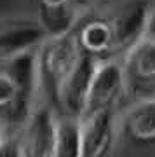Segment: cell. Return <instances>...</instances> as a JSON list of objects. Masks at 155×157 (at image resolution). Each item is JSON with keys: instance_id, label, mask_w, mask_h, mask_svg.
Returning <instances> with one entry per match:
<instances>
[{"instance_id": "6", "label": "cell", "mask_w": 155, "mask_h": 157, "mask_svg": "<svg viewBox=\"0 0 155 157\" xmlns=\"http://www.w3.org/2000/svg\"><path fill=\"white\" fill-rule=\"evenodd\" d=\"M150 4L152 0H119L110 14H106L115 33L117 56L146 35Z\"/></svg>"}, {"instance_id": "1", "label": "cell", "mask_w": 155, "mask_h": 157, "mask_svg": "<svg viewBox=\"0 0 155 157\" xmlns=\"http://www.w3.org/2000/svg\"><path fill=\"white\" fill-rule=\"evenodd\" d=\"M84 52L73 32L49 35L37 49V75L42 101L56 108L61 84L73 70Z\"/></svg>"}, {"instance_id": "11", "label": "cell", "mask_w": 155, "mask_h": 157, "mask_svg": "<svg viewBox=\"0 0 155 157\" xmlns=\"http://www.w3.org/2000/svg\"><path fill=\"white\" fill-rule=\"evenodd\" d=\"M52 157H82L78 119L59 113L58 140H56V148Z\"/></svg>"}, {"instance_id": "14", "label": "cell", "mask_w": 155, "mask_h": 157, "mask_svg": "<svg viewBox=\"0 0 155 157\" xmlns=\"http://www.w3.org/2000/svg\"><path fill=\"white\" fill-rule=\"evenodd\" d=\"M146 35L155 37V0L150 4V14H148V25H146Z\"/></svg>"}, {"instance_id": "10", "label": "cell", "mask_w": 155, "mask_h": 157, "mask_svg": "<svg viewBox=\"0 0 155 157\" xmlns=\"http://www.w3.org/2000/svg\"><path fill=\"white\" fill-rule=\"evenodd\" d=\"M120 128L136 143H155V94L139 96L120 108Z\"/></svg>"}, {"instance_id": "15", "label": "cell", "mask_w": 155, "mask_h": 157, "mask_svg": "<svg viewBox=\"0 0 155 157\" xmlns=\"http://www.w3.org/2000/svg\"><path fill=\"white\" fill-rule=\"evenodd\" d=\"M75 2V6L80 9V11H84L85 12V9L87 7H93V6H96L98 2H101V0H73Z\"/></svg>"}, {"instance_id": "8", "label": "cell", "mask_w": 155, "mask_h": 157, "mask_svg": "<svg viewBox=\"0 0 155 157\" xmlns=\"http://www.w3.org/2000/svg\"><path fill=\"white\" fill-rule=\"evenodd\" d=\"M73 33L77 37L82 52L94 58L117 56L115 33L108 16H84L80 17Z\"/></svg>"}, {"instance_id": "4", "label": "cell", "mask_w": 155, "mask_h": 157, "mask_svg": "<svg viewBox=\"0 0 155 157\" xmlns=\"http://www.w3.org/2000/svg\"><path fill=\"white\" fill-rule=\"evenodd\" d=\"M82 157H108L120 135V110H100L78 119Z\"/></svg>"}, {"instance_id": "2", "label": "cell", "mask_w": 155, "mask_h": 157, "mask_svg": "<svg viewBox=\"0 0 155 157\" xmlns=\"http://www.w3.org/2000/svg\"><path fill=\"white\" fill-rule=\"evenodd\" d=\"M129 93L131 86L120 56L100 58L93 73L84 115L100 110H120Z\"/></svg>"}, {"instance_id": "17", "label": "cell", "mask_w": 155, "mask_h": 157, "mask_svg": "<svg viewBox=\"0 0 155 157\" xmlns=\"http://www.w3.org/2000/svg\"><path fill=\"white\" fill-rule=\"evenodd\" d=\"M0 121H2V119H0Z\"/></svg>"}, {"instance_id": "5", "label": "cell", "mask_w": 155, "mask_h": 157, "mask_svg": "<svg viewBox=\"0 0 155 157\" xmlns=\"http://www.w3.org/2000/svg\"><path fill=\"white\" fill-rule=\"evenodd\" d=\"M47 37L39 16L0 17V61L37 51Z\"/></svg>"}, {"instance_id": "16", "label": "cell", "mask_w": 155, "mask_h": 157, "mask_svg": "<svg viewBox=\"0 0 155 157\" xmlns=\"http://www.w3.org/2000/svg\"><path fill=\"white\" fill-rule=\"evenodd\" d=\"M0 124H2V121H0Z\"/></svg>"}, {"instance_id": "13", "label": "cell", "mask_w": 155, "mask_h": 157, "mask_svg": "<svg viewBox=\"0 0 155 157\" xmlns=\"http://www.w3.org/2000/svg\"><path fill=\"white\" fill-rule=\"evenodd\" d=\"M73 4V0H39L40 9H61Z\"/></svg>"}, {"instance_id": "9", "label": "cell", "mask_w": 155, "mask_h": 157, "mask_svg": "<svg viewBox=\"0 0 155 157\" xmlns=\"http://www.w3.org/2000/svg\"><path fill=\"white\" fill-rule=\"evenodd\" d=\"M131 91L155 86V37L145 35L126 52L120 54Z\"/></svg>"}, {"instance_id": "12", "label": "cell", "mask_w": 155, "mask_h": 157, "mask_svg": "<svg viewBox=\"0 0 155 157\" xmlns=\"http://www.w3.org/2000/svg\"><path fill=\"white\" fill-rule=\"evenodd\" d=\"M19 128L21 126L7 124L2 121L0 124V157H23Z\"/></svg>"}, {"instance_id": "3", "label": "cell", "mask_w": 155, "mask_h": 157, "mask_svg": "<svg viewBox=\"0 0 155 157\" xmlns=\"http://www.w3.org/2000/svg\"><path fill=\"white\" fill-rule=\"evenodd\" d=\"M59 112L52 105L39 101L21 124L23 157H52L58 140Z\"/></svg>"}, {"instance_id": "7", "label": "cell", "mask_w": 155, "mask_h": 157, "mask_svg": "<svg viewBox=\"0 0 155 157\" xmlns=\"http://www.w3.org/2000/svg\"><path fill=\"white\" fill-rule=\"evenodd\" d=\"M98 58L89 56L84 52L73 70L68 73L65 82L61 84L58 98H56V110L63 115L80 119L85 112L87 94L93 80Z\"/></svg>"}]
</instances>
